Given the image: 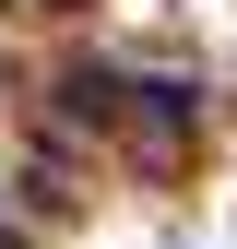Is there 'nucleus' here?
<instances>
[{
	"instance_id": "1",
	"label": "nucleus",
	"mask_w": 237,
	"mask_h": 249,
	"mask_svg": "<svg viewBox=\"0 0 237 249\" xmlns=\"http://www.w3.org/2000/svg\"><path fill=\"white\" fill-rule=\"evenodd\" d=\"M118 119H131V154H154V166H166V154L190 142L202 95H190V83H131V95H118Z\"/></svg>"
}]
</instances>
